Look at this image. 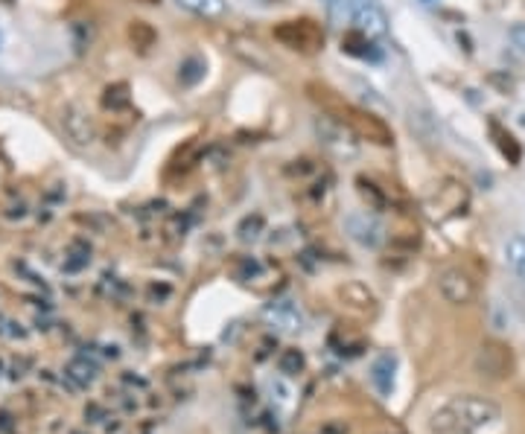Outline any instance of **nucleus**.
<instances>
[{"mask_svg":"<svg viewBox=\"0 0 525 434\" xmlns=\"http://www.w3.org/2000/svg\"><path fill=\"white\" fill-rule=\"evenodd\" d=\"M132 41H134V47L149 50L152 41H155V30H152V26L144 24V21H134V24H132Z\"/></svg>","mask_w":525,"mask_h":434,"instance_id":"20","label":"nucleus"},{"mask_svg":"<svg viewBox=\"0 0 525 434\" xmlns=\"http://www.w3.org/2000/svg\"><path fill=\"white\" fill-rule=\"evenodd\" d=\"M289 368H295V370H301V368H303V356L298 353V350H289V353L283 356V361H281V370H283V373H289Z\"/></svg>","mask_w":525,"mask_h":434,"instance_id":"22","label":"nucleus"},{"mask_svg":"<svg viewBox=\"0 0 525 434\" xmlns=\"http://www.w3.org/2000/svg\"><path fill=\"white\" fill-rule=\"evenodd\" d=\"M438 291L447 303L467 306L476 298V280L470 277L464 269H459V265H450V269L438 274Z\"/></svg>","mask_w":525,"mask_h":434,"instance_id":"4","label":"nucleus"},{"mask_svg":"<svg viewBox=\"0 0 525 434\" xmlns=\"http://www.w3.org/2000/svg\"><path fill=\"white\" fill-rule=\"evenodd\" d=\"M204 74H207V64L202 55H187V59L178 64V82H182L184 88H196L204 79Z\"/></svg>","mask_w":525,"mask_h":434,"instance_id":"15","label":"nucleus"},{"mask_svg":"<svg viewBox=\"0 0 525 434\" xmlns=\"http://www.w3.org/2000/svg\"><path fill=\"white\" fill-rule=\"evenodd\" d=\"M103 105H105V108H112V111L126 108V105H129V85H123V82H120V85L105 88Z\"/></svg>","mask_w":525,"mask_h":434,"instance_id":"19","label":"nucleus"},{"mask_svg":"<svg viewBox=\"0 0 525 434\" xmlns=\"http://www.w3.org/2000/svg\"><path fill=\"white\" fill-rule=\"evenodd\" d=\"M307 91H310L312 100L322 105L324 114L336 117L342 125H348V129L353 132V137L368 140V143H374V146H391L394 143V134H391L389 125H385V120H380L377 114H371L368 108H359V105H353L348 100H342L333 88L322 85V82H310Z\"/></svg>","mask_w":525,"mask_h":434,"instance_id":"1","label":"nucleus"},{"mask_svg":"<svg viewBox=\"0 0 525 434\" xmlns=\"http://www.w3.org/2000/svg\"><path fill=\"white\" fill-rule=\"evenodd\" d=\"M356 187H359V195L368 202V210H385V195L382 190L374 184V181H368L365 175L356 178Z\"/></svg>","mask_w":525,"mask_h":434,"instance_id":"18","label":"nucleus"},{"mask_svg":"<svg viewBox=\"0 0 525 434\" xmlns=\"http://www.w3.org/2000/svg\"><path fill=\"white\" fill-rule=\"evenodd\" d=\"M274 41L283 44L286 50L292 53H303V55H312L324 47V33L322 26L315 24L312 18H292V21H281L278 26L272 30Z\"/></svg>","mask_w":525,"mask_h":434,"instance_id":"3","label":"nucleus"},{"mask_svg":"<svg viewBox=\"0 0 525 434\" xmlns=\"http://www.w3.org/2000/svg\"><path fill=\"white\" fill-rule=\"evenodd\" d=\"M315 134L322 137V143L327 149H333L339 152V155H344V152H353V132L348 129V125H342L336 117H330V114H322V117H315Z\"/></svg>","mask_w":525,"mask_h":434,"instance_id":"6","label":"nucleus"},{"mask_svg":"<svg viewBox=\"0 0 525 434\" xmlns=\"http://www.w3.org/2000/svg\"><path fill=\"white\" fill-rule=\"evenodd\" d=\"M476 368L481 370V376H493V380H502V376L510 373V368H514V359H510V353L496 341H488L485 347L479 350V359H476Z\"/></svg>","mask_w":525,"mask_h":434,"instance_id":"7","label":"nucleus"},{"mask_svg":"<svg viewBox=\"0 0 525 434\" xmlns=\"http://www.w3.org/2000/svg\"><path fill=\"white\" fill-rule=\"evenodd\" d=\"M339 298L351 306V310H359V312H371L374 310V295L362 286V283H344L339 289Z\"/></svg>","mask_w":525,"mask_h":434,"instance_id":"13","label":"nucleus"},{"mask_svg":"<svg viewBox=\"0 0 525 434\" xmlns=\"http://www.w3.org/2000/svg\"><path fill=\"white\" fill-rule=\"evenodd\" d=\"M508 35H510V41H514V47L520 50V53H525V24H514L508 30Z\"/></svg>","mask_w":525,"mask_h":434,"instance_id":"23","label":"nucleus"},{"mask_svg":"<svg viewBox=\"0 0 525 434\" xmlns=\"http://www.w3.org/2000/svg\"><path fill=\"white\" fill-rule=\"evenodd\" d=\"M488 132H490V140L493 146L500 149V155L508 161V163H520L522 161V143L508 132V125H502L500 120H488Z\"/></svg>","mask_w":525,"mask_h":434,"instance_id":"10","label":"nucleus"},{"mask_svg":"<svg viewBox=\"0 0 525 434\" xmlns=\"http://www.w3.org/2000/svg\"><path fill=\"white\" fill-rule=\"evenodd\" d=\"M500 405L479 394H461L447 399L430 417L432 434H479L500 419Z\"/></svg>","mask_w":525,"mask_h":434,"instance_id":"2","label":"nucleus"},{"mask_svg":"<svg viewBox=\"0 0 525 434\" xmlns=\"http://www.w3.org/2000/svg\"><path fill=\"white\" fill-rule=\"evenodd\" d=\"M394 370H397V359L391 353H382L374 359V365H371V385L380 397H391L394 390Z\"/></svg>","mask_w":525,"mask_h":434,"instance_id":"11","label":"nucleus"},{"mask_svg":"<svg viewBox=\"0 0 525 434\" xmlns=\"http://www.w3.org/2000/svg\"><path fill=\"white\" fill-rule=\"evenodd\" d=\"M344 231H348L353 242L365 245V248H374L382 240V228L377 225V219H371L368 213H351L344 219Z\"/></svg>","mask_w":525,"mask_h":434,"instance_id":"8","label":"nucleus"},{"mask_svg":"<svg viewBox=\"0 0 525 434\" xmlns=\"http://www.w3.org/2000/svg\"><path fill=\"white\" fill-rule=\"evenodd\" d=\"M62 129L76 146H88L94 140V125H91L88 114L79 105H67L62 111Z\"/></svg>","mask_w":525,"mask_h":434,"instance_id":"9","label":"nucleus"},{"mask_svg":"<svg viewBox=\"0 0 525 434\" xmlns=\"http://www.w3.org/2000/svg\"><path fill=\"white\" fill-rule=\"evenodd\" d=\"M324 4H333V0H324Z\"/></svg>","mask_w":525,"mask_h":434,"instance_id":"24","label":"nucleus"},{"mask_svg":"<svg viewBox=\"0 0 525 434\" xmlns=\"http://www.w3.org/2000/svg\"><path fill=\"white\" fill-rule=\"evenodd\" d=\"M266 318L272 321L274 327H281L286 332H295L303 327V315L301 310L292 303V301H278V303H272L269 310H266Z\"/></svg>","mask_w":525,"mask_h":434,"instance_id":"12","label":"nucleus"},{"mask_svg":"<svg viewBox=\"0 0 525 434\" xmlns=\"http://www.w3.org/2000/svg\"><path fill=\"white\" fill-rule=\"evenodd\" d=\"M371 41H374V38H368L365 33L351 30V33H344V38H342V50L348 55H356V59H368Z\"/></svg>","mask_w":525,"mask_h":434,"instance_id":"17","label":"nucleus"},{"mask_svg":"<svg viewBox=\"0 0 525 434\" xmlns=\"http://www.w3.org/2000/svg\"><path fill=\"white\" fill-rule=\"evenodd\" d=\"M505 262H508V269L525 283V236L517 233L505 242Z\"/></svg>","mask_w":525,"mask_h":434,"instance_id":"16","label":"nucleus"},{"mask_svg":"<svg viewBox=\"0 0 525 434\" xmlns=\"http://www.w3.org/2000/svg\"><path fill=\"white\" fill-rule=\"evenodd\" d=\"M260 228H262V216H257V213H254V216H245V219L240 222V240H243V242L257 240V236H260L257 231H260Z\"/></svg>","mask_w":525,"mask_h":434,"instance_id":"21","label":"nucleus"},{"mask_svg":"<svg viewBox=\"0 0 525 434\" xmlns=\"http://www.w3.org/2000/svg\"><path fill=\"white\" fill-rule=\"evenodd\" d=\"M353 30L365 33L368 38H382L389 33V15L377 0H353L351 4Z\"/></svg>","mask_w":525,"mask_h":434,"instance_id":"5","label":"nucleus"},{"mask_svg":"<svg viewBox=\"0 0 525 434\" xmlns=\"http://www.w3.org/2000/svg\"><path fill=\"white\" fill-rule=\"evenodd\" d=\"M178 6L193 12V15H199V18H207V21H216V18H223L225 12H228V4L225 0H175Z\"/></svg>","mask_w":525,"mask_h":434,"instance_id":"14","label":"nucleus"}]
</instances>
